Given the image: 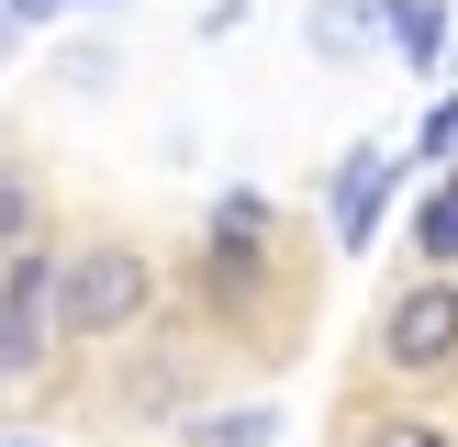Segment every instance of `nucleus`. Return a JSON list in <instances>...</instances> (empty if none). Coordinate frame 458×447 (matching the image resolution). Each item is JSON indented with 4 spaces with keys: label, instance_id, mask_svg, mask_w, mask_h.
Masks as SVG:
<instances>
[{
    "label": "nucleus",
    "instance_id": "6e6552de",
    "mask_svg": "<svg viewBox=\"0 0 458 447\" xmlns=\"http://www.w3.org/2000/svg\"><path fill=\"white\" fill-rule=\"evenodd\" d=\"M302 34H313V56H335V67H347L358 45L380 34V22H369V0H313V12H302Z\"/></svg>",
    "mask_w": 458,
    "mask_h": 447
},
{
    "label": "nucleus",
    "instance_id": "423d86ee",
    "mask_svg": "<svg viewBox=\"0 0 458 447\" xmlns=\"http://www.w3.org/2000/svg\"><path fill=\"white\" fill-rule=\"evenodd\" d=\"M45 224H56V201H45L34 156H0V257H22V246H45Z\"/></svg>",
    "mask_w": 458,
    "mask_h": 447
},
{
    "label": "nucleus",
    "instance_id": "9b49d317",
    "mask_svg": "<svg viewBox=\"0 0 458 447\" xmlns=\"http://www.w3.org/2000/svg\"><path fill=\"white\" fill-rule=\"evenodd\" d=\"M447 156H458V89H447V101L414 123V156H403V168H447Z\"/></svg>",
    "mask_w": 458,
    "mask_h": 447
},
{
    "label": "nucleus",
    "instance_id": "f8f14e48",
    "mask_svg": "<svg viewBox=\"0 0 458 447\" xmlns=\"http://www.w3.org/2000/svg\"><path fill=\"white\" fill-rule=\"evenodd\" d=\"M268 224H280V213H268L258 190H235V201H224V213H213V235H268Z\"/></svg>",
    "mask_w": 458,
    "mask_h": 447
},
{
    "label": "nucleus",
    "instance_id": "20e7f679",
    "mask_svg": "<svg viewBox=\"0 0 458 447\" xmlns=\"http://www.w3.org/2000/svg\"><path fill=\"white\" fill-rule=\"evenodd\" d=\"M392 179H403V156H392V146H347V156H335V246H369V235H380V201H392Z\"/></svg>",
    "mask_w": 458,
    "mask_h": 447
},
{
    "label": "nucleus",
    "instance_id": "ddd939ff",
    "mask_svg": "<svg viewBox=\"0 0 458 447\" xmlns=\"http://www.w3.org/2000/svg\"><path fill=\"white\" fill-rule=\"evenodd\" d=\"M56 12H79V0H0V22H12V34H34V22H56Z\"/></svg>",
    "mask_w": 458,
    "mask_h": 447
},
{
    "label": "nucleus",
    "instance_id": "f03ea898",
    "mask_svg": "<svg viewBox=\"0 0 458 447\" xmlns=\"http://www.w3.org/2000/svg\"><path fill=\"white\" fill-rule=\"evenodd\" d=\"M369 358L392 380H458V280H437V268L403 280L369 325Z\"/></svg>",
    "mask_w": 458,
    "mask_h": 447
},
{
    "label": "nucleus",
    "instance_id": "9d476101",
    "mask_svg": "<svg viewBox=\"0 0 458 447\" xmlns=\"http://www.w3.org/2000/svg\"><path fill=\"white\" fill-rule=\"evenodd\" d=\"M358 447H458V425H437V414H358Z\"/></svg>",
    "mask_w": 458,
    "mask_h": 447
},
{
    "label": "nucleus",
    "instance_id": "f257e3e1",
    "mask_svg": "<svg viewBox=\"0 0 458 447\" xmlns=\"http://www.w3.org/2000/svg\"><path fill=\"white\" fill-rule=\"evenodd\" d=\"M157 302H168V268L134 235L56 246V347H123V335H146Z\"/></svg>",
    "mask_w": 458,
    "mask_h": 447
},
{
    "label": "nucleus",
    "instance_id": "1a4fd4ad",
    "mask_svg": "<svg viewBox=\"0 0 458 447\" xmlns=\"http://www.w3.org/2000/svg\"><path fill=\"white\" fill-rule=\"evenodd\" d=\"M268 436H280L268 402H235V414H201V425H191V447H268Z\"/></svg>",
    "mask_w": 458,
    "mask_h": 447
},
{
    "label": "nucleus",
    "instance_id": "0eeeda50",
    "mask_svg": "<svg viewBox=\"0 0 458 447\" xmlns=\"http://www.w3.org/2000/svg\"><path fill=\"white\" fill-rule=\"evenodd\" d=\"M414 257L425 268H437V280H447V268H458V168L437 179V190H425L414 201Z\"/></svg>",
    "mask_w": 458,
    "mask_h": 447
},
{
    "label": "nucleus",
    "instance_id": "39448f33",
    "mask_svg": "<svg viewBox=\"0 0 458 447\" xmlns=\"http://www.w3.org/2000/svg\"><path fill=\"white\" fill-rule=\"evenodd\" d=\"M369 22H380V45H392L414 79L447 67V12H437V0H369Z\"/></svg>",
    "mask_w": 458,
    "mask_h": 447
},
{
    "label": "nucleus",
    "instance_id": "7ed1b4c3",
    "mask_svg": "<svg viewBox=\"0 0 458 447\" xmlns=\"http://www.w3.org/2000/svg\"><path fill=\"white\" fill-rule=\"evenodd\" d=\"M45 358H56V235L0 257V392L45 380Z\"/></svg>",
    "mask_w": 458,
    "mask_h": 447
},
{
    "label": "nucleus",
    "instance_id": "4468645a",
    "mask_svg": "<svg viewBox=\"0 0 458 447\" xmlns=\"http://www.w3.org/2000/svg\"><path fill=\"white\" fill-rule=\"evenodd\" d=\"M0 447H45V436H0Z\"/></svg>",
    "mask_w": 458,
    "mask_h": 447
}]
</instances>
